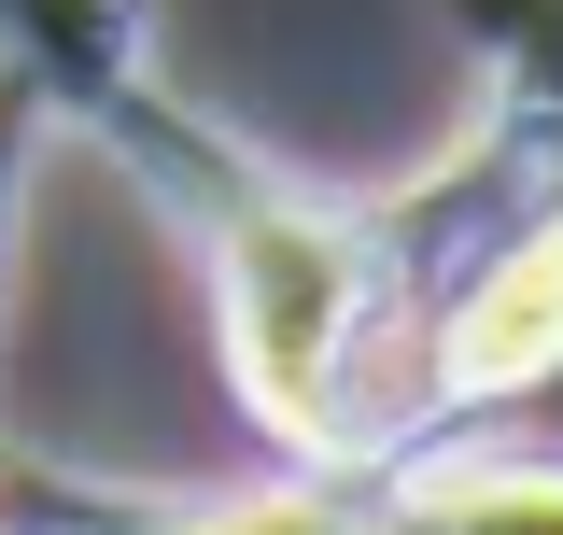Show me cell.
<instances>
[{
    "label": "cell",
    "mask_w": 563,
    "mask_h": 535,
    "mask_svg": "<svg viewBox=\"0 0 563 535\" xmlns=\"http://www.w3.org/2000/svg\"><path fill=\"white\" fill-rule=\"evenodd\" d=\"M128 155L155 170V198L198 226L211 254V338L225 381L254 408L282 466H395L409 451V296H395V211L366 198H310L225 141L128 113Z\"/></svg>",
    "instance_id": "6da1fadb"
},
{
    "label": "cell",
    "mask_w": 563,
    "mask_h": 535,
    "mask_svg": "<svg viewBox=\"0 0 563 535\" xmlns=\"http://www.w3.org/2000/svg\"><path fill=\"white\" fill-rule=\"evenodd\" d=\"M563 381V184H521V198L493 211V240L451 282H437V310L409 338V423H465V408H507Z\"/></svg>",
    "instance_id": "7a4b0ae2"
},
{
    "label": "cell",
    "mask_w": 563,
    "mask_h": 535,
    "mask_svg": "<svg viewBox=\"0 0 563 535\" xmlns=\"http://www.w3.org/2000/svg\"><path fill=\"white\" fill-rule=\"evenodd\" d=\"M0 198H14V141H0Z\"/></svg>",
    "instance_id": "5b68a950"
},
{
    "label": "cell",
    "mask_w": 563,
    "mask_h": 535,
    "mask_svg": "<svg viewBox=\"0 0 563 535\" xmlns=\"http://www.w3.org/2000/svg\"><path fill=\"white\" fill-rule=\"evenodd\" d=\"M380 493L422 535H563V466L536 451H395Z\"/></svg>",
    "instance_id": "3957f363"
},
{
    "label": "cell",
    "mask_w": 563,
    "mask_h": 535,
    "mask_svg": "<svg viewBox=\"0 0 563 535\" xmlns=\"http://www.w3.org/2000/svg\"><path fill=\"white\" fill-rule=\"evenodd\" d=\"M155 535H422L380 479H339V466H310V479H268V493H211V507H169Z\"/></svg>",
    "instance_id": "277c9868"
}]
</instances>
